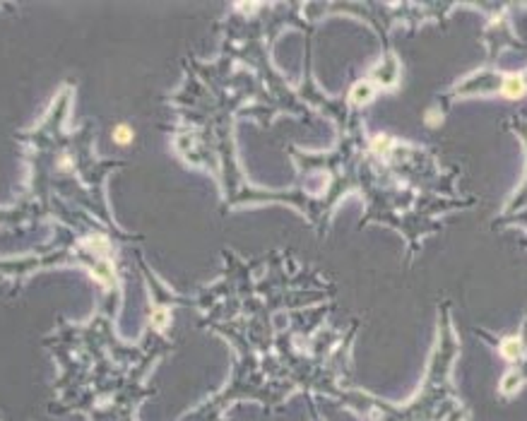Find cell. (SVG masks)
Masks as SVG:
<instances>
[{
    "label": "cell",
    "mask_w": 527,
    "mask_h": 421,
    "mask_svg": "<svg viewBox=\"0 0 527 421\" xmlns=\"http://www.w3.org/2000/svg\"><path fill=\"white\" fill-rule=\"evenodd\" d=\"M113 140H116L118 145H128L132 140V130L128 125H118L116 130H113Z\"/></svg>",
    "instance_id": "2"
},
{
    "label": "cell",
    "mask_w": 527,
    "mask_h": 421,
    "mask_svg": "<svg viewBox=\"0 0 527 421\" xmlns=\"http://www.w3.org/2000/svg\"><path fill=\"white\" fill-rule=\"evenodd\" d=\"M525 92V80L523 78H508L503 82V94L506 97H520Z\"/></svg>",
    "instance_id": "1"
}]
</instances>
